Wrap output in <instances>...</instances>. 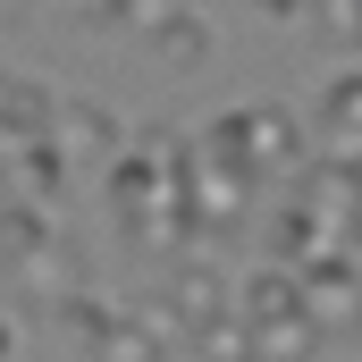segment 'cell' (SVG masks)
I'll use <instances>...</instances> for the list:
<instances>
[{"mask_svg":"<svg viewBox=\"0 0 362 362\" xmlns=\"http://www.w3.org/2000/svg\"><path fill=\"white\" fill-rule=\"evenodd\" d=\"M93 25H118V17H135V0H76Z\"/></svg>","mask_w":362,"mask_h":362,"instance_id":"cell-11","label":"cell"},{"mask_svg":"<svg viewBox=\"0 0 362 362\" xmlns=\"http://www.w3.org/2000/svg\"><path fill=\"white\" fill-rule=\"evenodd\" d=\"M320 127H329V152H354L362 144V68L320 85Z\"/></svg>","mask_w":362,"mask_h":362,"instance_id":"cell-5","label":"cell"},{"mask_svg":"<svg viewBox=\"0 0 362 362\" xmlns=\"http://www.w3.org/2000/svg\"><path fill=\"white\" fill-rule=\"evenodd\" d=\"M303 295L320 320H362V278L346 253H303Z\"/></svg>","mask_w":362,"mask_h":362,"instance_id":"cell-2","label":"cell"},{"mask_svg":"<svg viewBox=\"0 0 362 362\" xmlns=\"http://www.w3.org/2000/svg\"><path fill=\"white\" fill-rule=\"evenodd\" d=\"M68 135H76V152H101V160H118V144H110L101 110H68Z\"/></svg>","mask_w":362,"mask_h":362,"instance_id":"cell-10","label":"cell"},{"mask_svg":"<svg viewBox=\"0 0 362 362\" xmlns=\"http://www.w3.org/2000/svg\"><path fill=\"white\" fill-rule=\"evenodd\" d=\"M8 169H17V194H59L68 152H59V144H42V135H8Z\"/></svg>","mask_w":362,"mask_h":362,"instance_id":"cell-6","label":"cell"},{"mask_svg":"<svg viewBox=\"0 0 362 362\" xmlns=\"http://www.w3.org/2000/svg\"><path fill=\"white\" fill-rule=\"evenodd\" d=\"M202 144H219V152H236L245 169H262V177H278V169H295V152H303V135H295V118L278 110V101H253V110H236V118H219Z\"/></svg>","mask_w":362,"mask_h":362,"instance_id":"cell-1","label":"cell"},{"mask_svg":"<svg viewBox=\"0 0 362 362\" xmlns=\"http://www.w3.org/2000/svg\"><path fill=\"white\" fill-rule=\"evenodd\" d=\"M270 17H295V8H320V0H262Z\"/></svg>","mask_w":362,"mask_h":362,"instance_id":"cell-13","label":"cell"},{"mask_svg":"<svg viewBox=\"0 0 362 362\" xmlns=\"http://www.w3.org/2000/svg\"><path fill=\"white\" fill-rule=\"evenodd\" d=\"M236 312L262 329V320H286V312H312V295H303V262L295 270H253L245 278V295H236Z\"/></svg>","mask_w":362,"mask_h":362,"instance_id":"cell-3","label":"cell"},{"mask_svg":"<svg viewBox=\"0 0 362 362\" xmlns=\"http://www.w3.org/2000/svg\"><path fill=\"white\" fill-rule=\"evenodd\" d=\"M51 118H59V110H51V101H42V85H25V76H17V85H8V135H42V127H51Z\"/></svg>","mask_w":362,"mask_h":362,"instance_id":"cell-8","label":"cell"},{"mask_svg":"<svg viewBox=\"0 0 362 362\" xmlns=\"http://www.w3.org/2000/svg\"><path fill=\"white\" fill-rule=\"evenodd\" d=\"M169 312H177L185 329H211V320L228 312V286H219V270H211V262H185L177 286H169Z\"/></svg>","mask_w":362,"mask_h":362,"instance_id":"cell-4","label":"cell"},{"mask_svg":"<svg viewBox=\"0 0 362 362\" xmlns=\"http://www.w3.org/2000/svg\"><path fill=\"white\" fill-rule=\"evenodd\" d=\"M354 337H362V320H354Z\"/></svg>","mask_w":362,"mask_h":362,"instance_id":"cell-14","label":"cell"},{"mask_svg":"<svg viewBox=\"0 0 362 362\" xmlns=\"http://www.w3.org/2000/svg\"><path fill=\"white\" fill-rule=\"evenodd\" d=\"M337 169H346V185L362 194V144H354V152H337Z\"/></svg>","mask_w":362,"mask_h":362,"instance_id":"cell-12","label":"cell"},{"mask_svg":"<svg viewBox=\"0 0 362 362\" xmlns=\"http://www.w3.org/2000/svg\"><path fill=\"white\" fill-rule=\"evenodd\" d=\"M17 270H25V286H51L59 303L76 295V270H68V253H51V236H42V245H25V253H17Z\"/></svg>","mask_w":362,"mask_h":362,"instance_id":"cell-7","label":"cell"},{"mask_svg":"<svg viewBox=\"0 0 362 362\" xmlns=\"http://www.w3.org/2000/svg\"><path fill=\"white\" fill-rule=\"evenodd\" d=\"M160 51H169V59H202V51H211V34H202L194 17H160Z\"/></svg>","mask_w":362,"mask_h":362,"instance_id":"cell-9","label":"cell"}]
</instances>
